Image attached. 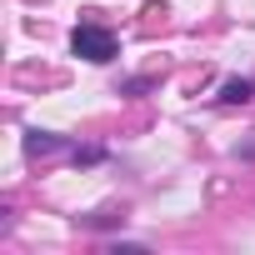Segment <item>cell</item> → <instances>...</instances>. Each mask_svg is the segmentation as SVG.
Returning <instances> with one entry per match:
<instances>
[{"label":"cell","mask_w":255,"mask_h":255,"mask_svg":"<svg viewBox=\"0 0 255 255\" xmlns=\"http://www.w3.org/2000/svg\"><path fill=\"white\" fill-rule=\"evenodd\" d=\"M70 50L80 55V60H90V65H110L115 55H120V40H115V30H105V25H75V35H70Z\"/></svg>","instance_id":"1"},{"label":"cell","mask_w":255,"mask_h":255,"mask_svg":"<svg viewBox=\"0 0 255 255\" xmlns=\"http://www.w3.org/2000/svg\"><path fill=\"white\" fill-rule=\"evenodd\" d=\"M100 160H105L100 145H80V150H75V165H100Z\"/></svg>","instance_id":"5"},{"label":"cell","mask_w":255,"mask_h":255,"mask_svg":"<svg viewBox=\"0 0 255 255\" xmlns=\"http://www.w3.org/2000/svg\"><path fill=\"white\" fill-rule=\"evenodd\" d=\"M215 100H220V105H250V100H255V80H250V75H235V80L220 85Z\"/></svg>","instance_id":"2"},{"label":"cell","mask_w":255,"mask_h":255,"mask_svg":"<svg viewBox=\"0 0 255 255\" xmlns=\"http://www.w3.org/2000/svg\"><path fill=\"white\" fill-rule=\"evenodd\" d=\"M65 140L55 130H25V155H55Z\"/></svg>","instance_id":"3"},{"label":"cell","mask_w":255,"mask_h":255,"mask_svg":"<svg viewBox=\"0 0 255 255\" xmlns=\"http://www.w3.org/2000/svg\"><path fill=\"white\" fill-rule=\"evenodd\" d=\"M150 85H155L150 75H140V80H125V85H120V95H140V90H150Z\"/></svg>","instance_id":"7"},{"label":"cell","mask_w":255,"mask_h":255,"mask_svg":"<svg viewBox=\"0 0 255 255\" xmlns=\"http://www.w3.org/2000/svg\"><path fill=\"white\" fill-rule=\"evenodd\" d=\"M75 225H80V230H120L125 215H115V210H95V215H75Z\"/></svg>","instance_id":"4"},{"label":"cell","mask_w":255,"mask_h":255,"mask_svg":"<svg viewBox=\"0 0 255 255\" xmlns=\"http://www.w3.org/2000/svg\"><path fill=\"white\" fill-rule=\"evenodd\" d=\"M110 255H145V245H140V240H115Z\"/></svg>","instance_id":"6"}]
</instances>
